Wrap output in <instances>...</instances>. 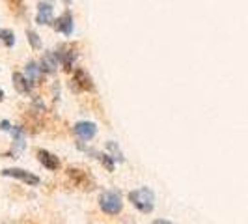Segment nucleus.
<instances>
[{
    "label": "nucleus",
    "mask_w": 248,
    "mask_h": 224,
    "mask_svg": "<svg viewBox=\"0 0 248 224\" xmlns=\"http://www.w3.org/2000/svg\"><path fill=\"white\" fill-rule=\"evenodd\" d=\"M129 200H131V204L140 213H151L153 208H155V194L148 187H140V189L131 191L129 192Z\"/></svg>",
    "instance_id": "1"
},
{
    "label": "nucleus",
    "mask_w": 248,
    "mask_h": 224,
    "mask_svg": "<svg viewBox=\"0 0 248 224\" xmlns=\"http://www.w3.org/2000/svg\"><path fill=\"white\" fill-rule=\"evenodd\" d=\"M99 206L101 209L108 215H118L124 208V202H122V196L120 192L116 191H105L99 198Z\"/></svg>",
    "instance_id": "2"
},
{
    "label": "nucleus",
    "mask_w": 248,
    "mask_h": 224,
    "mask_svg": "<svg viewBox=\"0 0 248 224\" xmlns=\"http://www.w3.org/2000/svg\"><path fill=\"white\" fill-rule=\"evenodd\" d=\"M67 177L71 179V183H73L77 189H80V191H93L95 189V179L92 177V176L84 172V170H80V168H67Z\"/></svg>",
    "instance_id": "3"
},
{
    "label": "nucleus",
    "mask_w": 248,
    "mask_h": 224,
    "mask_svg": "<svg viewBox=\"0 0 248 224\" xmlns=\"http://www.w3.org/2000/svg\"><path fill=\"white\" fill-rule=\"evenodd\" d=\"M71 88L75 92H93L92 77L84 69H75L73 79H71Z\"/></svg>",
    "instance_id": "4"
},
{
    "label": "nucleus",
    "mask_w": 248,
    "mask_h": 224,
    "mask_svg": "<svg viewBox=\"0 0 248 224\" xmlns=\"http://www.w3.org/2000/svg\"><path fill=\"white\" fill-rule=\"evenodd\" d=\"M2 176H6V177H15V179H19V181H23V183H26V185H30V187L39 185V177L34 174H30V172H26L23 168H6V170H2Z\"/></svg>",
    "instance_id": "5"
},
{
    "label": "nucleus",
    "mask_w": 248,
    "mask_h": 224,
    "mask_svg": "<svg viewBox=\"0 0 248 224\" xmlns=\"http://www.w3.org/2000/svg\"><path fill=\"white\" fill-rule=\"evenodd\" d=\"M73 133L80 140H92L97 135V125L93 122H78L73 125Z\"/></svg>",
    "instance_id": "6"
},
{
    "label": "nucleus",
    "mask_w": 248,
    "mask_h": 224,
    "mask_svg": "<svg viewBox=\"0 0 248 224\" xmlns=\"http://www.w3.org/2000/svg\"><path fill=\"white\" fill-rule=\"evenodd\" d=\"M56 54V58H58V62L63 65V69H71V65H73L75 58H77V52L73 50V47H69V45H62V47H58V50L54 52Z\"/></svg>",
    "instance_id": "7"
},
{
    "label": "nucleus",
    "mask_w": 248,
    "mask_h": 224,
    "mask_svg": "<svg viewBox=\"0 0 248 224\" xmlns=\"http://www.w3.org/2000/svg\"><path fill=\"white\" fill-rule=\"evenodd\" d=\"M54 28L58 32H62L63 36H71L73 34V15H71V12H63L54 21Z\"/></svg>",
    "instance_id": "8"
},
{
    "label": "nucleus",
    "mask_w": 248,
    "mask_h": 224,
    "mask_svg": "<svg viewBox=\"0 0 248 224\" xmlns=\"http://www.w3.org/2000/svg\"><path fill=\"white\" fill-rule=\"evenodd\" d=\"M37 25H52V2H39L37 4Z\"/></svg>",
    "instance_id": "9"
},
{
    "label": "nucleus",
    "mask_w": 248,
    "mask_h": 224,
    "mask_svg": "<svg viewBox=\"0 0 248 224\" xmlns=\"http://www.w3.org/2000/svg\"><path fill=\"white\" fill-rule=\"evenodd\" d=\"M37 161L41 162L47 170H52V172L60 168V159H58L54 153L47 151V149H39V151H37Z\"/></svg>",
    "instance_id": "10"
},
{
    "label": "nucleus",
    "mask_w": 248,
    "mask_h": 224,
    "mask_svg": "<svg viewBox=\"0 0 248 224\" xmlns=\"http://www.w3.org/2000/svg\"><path fill=\"white\" fill-rule=\"evenodd\" d=\"M58 58H56V54L54 52H45L43 54V58H41V62H39V67H41V71L43 73H54L56 71V67H58Z\"/></svg>",
    "instance_id": "11"
},
{
    "label": "nucleus",
    "mask_w": 248,
    "mask_h": 224,
    "mask_svg": "<svg viewBox=\"0 0 248 224\" xmlns=\"http://www.w3.org/2000/svg\"><path fill=\"white\" fill-rule=\"evenodd\" d=\"M12 80H13V86H15V90H17L19 94H28L30 88H32V82H30L23 73H19V71L13 73Z\"/></svg>",
    "instance_id": "12"
},
{
    "label": "nucleus",
    "mask_w": 248,
    "mask_h": 224,
    "mask_svg": "<svg viewBox=\"0 0 248 224\" xmlns=\"http://www.w3.org/2000/svg\"><path fill=\"white\" fill-rule=\"evenodd\" d=\"M41 67L37 65L36 62H28L26 65V79L30 80V82H39V77H41Z\"/></svg>",
    "instance_id": "13"
},
{
    "label": "nucleus",
    "mask_w": 248,
    "mask_h": 224,
    "mask_svg": "<svg viewBox=\"0 0 248 224\" xmlns=\"http://www.w3.org/2000/svg\"><path fill=\"white\" fill-rule=\"evenodd\" d=\"M12 137L15 142V151H21L25 148V129L23 127H12Z\"/></svg>",
    "instance_id": "14"
},
{
    "label": "nucleus",
    "mask_w": 248,
    "mask_h": 224,
    "mask_svg": "<svg viewBox=\"0 0 248 224\" xmlns=\"http://www.w3.org/2000/svg\"><path fill=\"white\" fill-rule=\"evenodd\" d=\"M0 43L4 47H13L15 43V34L12 30H6V28H0Z\"/></svg>",
    "instance_id": "15"
},
{
    "label": "nucleus",
    "mask_w": 248,
    "mask_h": 224,
    "mask_svg": "<svg viewBox=\"0 0 248 224\" xmlns=\"http://www.w3.org/2000/svg\"><path fill=\"white\" fill-rule=\"evenodd\" d=\"M26 37H28V41H30V45H32V49H41V39L37 36L36 30H28L26 32Z\"/></svg>",
    "instance_id": "16"
},
{
    "label": "nucleus",
    "mask_w": 248,
    "mask_h": 224,
    "mask_svg": "<svg viewBox=\"0 0 248 224\" xmlns=\"http://www.w3.org/2000/svg\"><path fill=\"white\" fill-rule=\"evenodd\" d=\"M8 4H10V8H12V12L15 15H23L25 13V2L23 0H8Z\"/></svg>",
    "instance_id": "17"
},
{
    "label": "nucleus",
    "mask_w": 248,
    "mask_h": 224,
    "mask_svg": "<svg viewBox=\"0 0 248 224\" xmlns=\"http://www.w3.org/2000/svg\"><path fill=\"white\" fill-rule=\"evenodd\" d=\"M107 148L110 149L112 153H114V157L112 159H116V161H120V162H124L125 159H124V155H122V151H120V148L114 144V142H107Z\"/></svg>",
    "instance_id": "18"
},
{
    "label": "nucleus",
    "mask_w": 248,
    "mask_h": 224,
    "mask_svg": "<svg viewBox=\"0 0 248 224\" xmlns=\"http://www.w3.org/2000/svg\"><path fill=\"white\" fill-rule=\"evenodd\" d=\"M0 129H4V131H12V127L8 122H0Z\"/></svg>",
    "instance_id": "19"
},
{
    "label": "nucleus",
    "mask_w": 248,
    "mask_h": 224,
    "mask_svg": "<svg viewBox=\"0 0 248 224\" xmlns=\"http://www.w3.org/2000/svg\"><path fill=\"white\" fill-rule=\"evenodd\" d=\"M151 224H172L170 221H164V219H157V221H153Z\"/></svg>",
    "instance_id": "20"
},
{
    "label": "nucleus",
    "mask_w": 248,
    "mask_h": 224,
    "mask_svg": "<svg viewBox=\"0 0 248 224\" xmlns=\"http://www.w3.org/2000/svg\"><path fill=\"white\" fill-rule=\"evenodd\" d=\"M4 99V92H2V88H0V101Z\"/></svg>",
    "instance_id": "21"
},
{
    "label": "nucleus",
    "mask_w": 248,
    "mask_h": 224,
    "mask_svg": "<svg viewBox=\"0 0 248 224\" xmlns=\"http://www.w3.org/2000/svg\"><path fill=\"white\" fill-rule=\"evenodd\" d=\"M26 224H37V223H34V221H30V223H26Z\"/></svg>",
    "instance_id": "22"
},
{
    "label": "nucleus",
    "mask_w": 248,
    "mask_h": 224,
    "mask_svg": "<svg viewBox=\"0 0 248 224\" xmlns=\"http://www.w3.org/2000/svg\"><path fill=\"white\" fill-rule=\"evenodd\" d=\"M63 2H65V4H69V2H71V0H63Z\"/></svg>",
    "instance_id": "23"
}]
</instances>
